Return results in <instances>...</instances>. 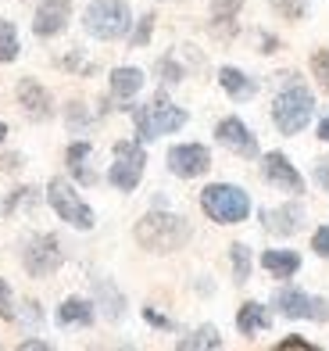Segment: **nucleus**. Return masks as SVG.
Wrapping results in <instances>:
<instances>
[{
	"instance_id": "obj_1",
	"label": "nucleus",
	"mask_w": 329,
	"mask_h": 351,
	"mask_svg": "<svg viewBox=\"0 0 329 351\" xmlns=\"http://www.w3.org/2000/svg\"><path fill=\"white\" fill-rule=\"evenodd\" d=\"M136 241H140V247H147L154 254H168V251H179L190 241V226H186L183 215L150 212L136 222Z\"/></svg>"
},
{
	"instance_id": "obj_7",
	"label": "nucleus",
	"mask_w": 329,
	"mask_h": 351,
	"mask_svg": "<svg viewBox=\"0 0 329 351\" xmlns=\"http://www.w3.org/2000/svg\"><path fill=\"white\" fill-rule=\"evenodd\" d=\"M144 165H147V154L140 147V140H122V143H115V162H111L107 180H111V186L129 194L144 180Z\"/></svg>"
},
{
	"instance_id": "obj_35",
	"label": "nucleus",
	"mask_w": 329,
	"mask_h": 351,
	"mask_svg": "<svg viewBox=\"0 0 329 351\" xmlns=\"http://www.w3.org/2000/svg\"><path fill=\"white\" fill-rule=\"evenodd\" d=\"M144 315H147V323H154V326H168V319H165V315H158L154 308H144Z\"/></svg>"
},
{
	"instance_id": "obj_2",
	"label": "nucleus",
	"mask_w": 329,
	"mask_h": 351,
	"mask_svg": "<svg viewBox=\"0 0 329 351\" xmlns=\"http://www.w3.org/2000/svg\"><path fill=\"white\" fill-rule=\"evenodd\" d=\"M311 115H315V97H311L301 83H290L287 90L276 93V101H272V122L279 125V133L297 136L311 122Z\"/></svg>"
},
{
	"instance_id": "obj_26",
	"label": "nucleus",
	"mask_w": 329,
	"mask_h": 351,
	"mask_svg": "<svg viewBox=\"0 0 329 351\" xmlns=\"http://www.w3.org/2000/svg\"><path fill=\"white\" fill-rule=\"evenodd\" d=\"M97 291H101V298H104V315L107 319H118L122 315V308H125V301H122V294L118 291H111V283H97Z\"/></svg>"
},
{
	"instance_id": "obj_30",
	"label": "nucleus",
	"mask_w": 329,
	"mask_h": 351,
	"mask_svg": "<svg viewBox=\"0 0 329 351\" xmlns=\"http://www.w3.org/2000/svg\"><path fill=\"white\" fill-rule=\"evenodd\" d=\"M311 247H315V254H322V258H329V226L315 230V237H311Z\"/></svg>"
},
{
	"instance_id": "obj_16",
	"label": "nucleus",
	"mask_w": 329,
	"mask_h": 351,
	"mask_svg": "<svg viewBox=\"0 0 329 351\" xmlns=\"http://www.w3.org/2000/svg\"><path fill=\"white\" fill-rule=\"evenodd\" d=\"M144 90V72L140 69H115L111 72V97L115 101H129Z\"/></svg>"
},
{
	"instance_id": "obj_24",
	"label": "nucleus",
	"mask_w": 329,
	"mask_h": 351,
	"mask_svg": "<svg viewBox=\"0 0 329 351\" xmlns=\"http://www.w3.org/2000/svg\"><path fill=\"white\" fill-rule=\"evenodd\" d=\"M240 8H244V0H215V4H211V22L218 29H226V25L237 22Z\"/></svg>"
},
{
	"instance_id": "obj_31",
	"label": "nucleus",
	"mask_w": 329,
	"mask_h": 351,
	"mask_svg": "<svg viewBox=\"0 0 329 351\" xmlns=\"http://www.w3.org/2000/svg\"><path fill=\"white\" fill-rule=\"evenodd\" d=\"M0 315H4V319H11V315H14V308H11V287H8V280H0Z\"/></svg>"
},
{
	"instance_id": "obj_18",
	"label": "nucleus",
	"mask_w": 329,
	"mask_h": 351,
	"mask_svg": "<svg viewBox=\"0 0 329 351\" xmlns=\"http://www.w3.org/2000/svg\"><path fill=\"white\" fill-rule=\"evenodd\" d=\"M261 265L269 269L272 276L290 280L297 269H301V258H297V251H265V254H261Z\"/></svg>"
},
{
	"instance_id": "obj_15",
	"label": "nucleus",
	"mask_w": 329,
	"mask_h": 351,
	"mask_svg": "<svg viewBox=\"0 0 329 351\" xmlns=\"http://www.w3.org/2000/svg\"><path fill=\"white\" fill-rule=\"evenodd\" d=\"M261 219H265V226H269L272 233L287 237V233H297V230H301V222H304V208H301V204H283V208H265V212H261Z\"/></svg>"
},
{
	"instance_id": "obj_27",
	"label": "nucleus",
	"mask_w": 329,
	"mask_h": 351,
	"mask_svg": "<svg viewBox=\"0 0 329 351\" xmlns=\"http://www.w3.org/2000/svg\"><path fill=\"white\" fill-rule=\"evenodd\" d=\"M272 8L283 14V19L297 22V19H304V14H308V0H272Z\"/></svg>"
},
{
	"instance_id": "obj_33",
	"label": "nucleus",
	"mask_w": 329,
	"mask_h": 351,
	"mask_svg": "<svg viewBox=\"0 0 329 351\" xmlns=\"http://www.w3.org/2000/svg\"><path fill=\"white\" fill-rule=\"evenodd\" d=\"M315 183L329 194V158H326V162H315Z\"/></svg>"
},
{
	"instance_id": "obj_32",
	"label": "nucleus",
	"mask_w": 329,
	"mask_h": 351,
	"mask_svg": "<svg viewBox=\"0 0 329 351\" xmlns=\"http://www.w3.org/2000/svg\"><path fill=\"white\" fill-rule=\"evenodd\" d=\"M161 75H165V83H179V79H183V69L176 65V61H161Z\"/></svg>"
},
{
	"instance_id": "obj_10",
	"label": "nucleus",
	"mask_w": 329,
	"mask_h": 351,
	"mask_svg": "<svg viewBox=\"0 0 329 351\" xmlns=\"http://www.w3.org/2000/svg\"><path fill=\"white\" fill-rule=\"evenodd\" d=\"M208 165H211V151L205 143H179V147L168 151V169L183 176V180H194V176L208 172Z\"/></svg>"
},
{
	"instance_id": "obj_29",
	"label": "nucleus",
	"mask_w": 329,
	"mask_h": 351,
	"mask_svg": "<svg viewBox=\"0 0 329 351\" xmlns=\"http://www.w3.org/2000/svg\"><path fill=\"white\" fill-rule=\"evenodd\" d=\"M150 29H154V14H144V22H140V29L133 33V47H144L150 40Z\"/></svg>"
},
{
	"instance_id": "obj_38",
	"label": "nucleus",
	"mask_w": 329,
	"mask_h": 351,
	"mask_svg": "<svg viewBox=\"0 0 329 351\" xmlns=\"http://www.w3.org/2000/svg\"><path fill=\"white\" fill-rule=\"evenodd\" d=\"M4 136H8V125H4V122H0V143H4Z\"/></svg>"
},
{
	"instance_id": "obj_4",
	"label": "nucleus",
	"mask_w": 329,
	"mask_h": 351,
	"mask_svg": "<svg viewBox=\"0 0 329 351\" xmlns=\"http://www.w3.org/2000/svg\"><path fill=\"white\" fill-rule=\"evenodd\" d=\"M200 208H205L208 219L222 222V226H233V222H244L250 215V197L240 186L211 183V186L200 190Z\"/></svg>"
},
{
	"instance_id": "obj_11",
	"label": "nucleus",
	"mask_w": 329,
	"mask_h": 351,
	"mask_svg": "<svg viewBox=\"0 0 329 351\" xmlns=\"http://www.w3.org/2000/svg\"><path fill=\"white\" fill-rule=\"evenodd\" d=\"M265 180H269L272 186H279V190H287V194H304L301 172H297V169L290 165V158L279 154V151L265 154Z\"/></svg>"
},
{
	"instance_id": "obj_22",
	"label": "nucleus",
	"mask_w": 329,
	"mask_h": 351,
	"mask_svg": "<svg viewBox=\"0 0 329 351\" xmlns=\"http://www.w3.org/2000/svg\"><path fill=\"white\" fill-rule=\"evenodd\" d=\"M176 348H179V351H197V348H222V337H218V330H215V326H200V330H194V333H190V337H183Z\"/></svg>"
},
{
	"instance_id": "obj_3",
	"label": "nucleus",
	"mask_w": 329,
	"mask_h": 351,
	"mask_svg": "<svg viewBox=\"0 0 329 351\" xmlns=\"http://www.w3.org/2000/svg\"><path fill=\"white\" fill-rule=\"evenodd\" d=\"M133 122H136V136L140 143H150L165 133H176L186 125V111L176 108L168 97H154L144 108H133Z\"/></svg>"
},
{
	"instance_id": "obj_13",
	"label": "nucleus",
	"mask_w": 329,
	"mask_h": 351,
	"mask_svg": "<svg viewBox=\"0 0 329 351\" xmlns=\"http://www.w3.org/2000/svg\"><path fill=\"white\" fill-rule=\"evenodd\" d=\"M68 14H72L68 0H43L36 8V19H33V33L36 36H57L68 25Z\"/></svg>"
},
{
	"instance_id": "obj_8",
	"label": "nucleus",
	"mask_w": 329,
	"mask_h": 351,
	"mask_svg": "<svg viewBox=\"0 0 329 351\" xmlns=\"http://www.w3.org/2000/svg\"><path fill=\"white\" fill-rule=\"evenodd\" d=\"M22 265L33 276H51L54 269L61 265V244H57V237H51V233L29 237V244L22 251Z\"/></svg>"
},
{
	"instance_id": "obj_36",
	"label": "nucleus",
	"mask_w": 329,
	"mask_h": 351,
	"mask_svg": "<svg viewBox=\"0 0 329 351\" xmlns=\"http://www.w3.org/2000/svg\"><path fill=\"white\" fill-rule=\"evenodd\" d=\"M22 351H47V344H43V341H25Z\"/></svg>"
},
{
	"instance_id": "obj_17",
	"label": "nucleus",
	"mask_w": 329,
	"mask_h": 351,
	"mask_svg": "<svg viewBox=\"0 0 329 351\" xmlns=\"http://www.w3.org/2000/svg\"><path fill=\"white\" fill-rule=\"evenodd\" d=\"M218 83H222V90L229 93V97H237V101H247V97L258 93V83L250 75H244L240 69H222L218 72Z\"/></svg>"
},
{
	"instance_id": "obj_37",
	"label": "nucleus",
	"mask_w": 329,
	"mask_h": 351,
	"mask_svg": "<svg viewBox=\"0 0 329 351\" xmlns=\"http://www.w3.org/2000/svg\"><path fill=\"white\" fill-rule=\"evenodd\" d=\"M319 140H326V143H329V115L319 122Z\"/></svg>"
},
{
	"instance_id": "obj_23",
	"label": "nucleus",
	"mask_w": 329,
	"mask_h": 351,
	"mask_svg": "<svg viewBox=\"0 0 329 351\" xmlns=\"http://www.w3.org/2000/svg\"><path fill=\"white\" fill-rule=\"evenodd\" d=\"M18 33H14V25L0 19V65H8V61L18 58Z\"/></svg>"
},
{
	"instance_id": "obj_14",
	"label": "nucleus",
	"mask_w": 329,
	"mask_h": 351,
	"mask_svg": "<svg viewBox=\"0 0 329 351\" xmlns=\"http://www.w3.org/2000/svg\"><path fill=\"white\" fill-rule=\"evenodd\" d=\"M18 104L25 108V115L36 119V122H43V119L54 115L51 93H47V90L36 83V79H22V83H18Z\"/></svg>"
},
{
	"instance_id": "obj_5",
	"label": "nucleus",
	"mask_w": 329,
	"mask_h": 351,
	"mask_svg": "<svg viewBox=\"0 0 329 351\" xmlns=\"http://www.w3.org/2000/svg\"><path fill=\"white\" fill-rule=\"evenodd\" d=\"M83 25L97 40H122L133 25V14L125 0H93L83 14Z\"/></svg>"
},
{
	"instance_id": "obj_6",
	"label": "nucleus",
	"mask_w": 329,
	"mask_h": 351,
	"mask_svg": "<svg viewBox=\"0 0 329 351\" xmlns=\"http://www.w3.org/2000/svg\"><path fill=\"white\" fill-rule=\"evenodd\" d=\"M47 201H51V208L68 222L75 230H93V212L90 204L75 194V186L68 180H51L47 183Z\"/></svg>"
},
{
	"instance_id": "obj_25",
	"label": "nucleus",
	"mask_w": 329,
	"mask_h": 351,
	"mask_svg": "<svg viewBox=\"0 0 329 351\" xmlns=\"http://www.w3.org/2000/svg\"><path fill=\"white\" fill-rule=\"evenodd\" d=\"M229 258H233V276H237V283H247V276H250V251L244 244H233Z\"/></svg>"
},
{
	"instance_id": "obj_12",
	"label": "nucleus",
	"mask_w": 329,
	"mask_h": 351,
	"mask_svg": "<svg viewBox=\"0 0 329 351\" xmlns=\"http://www.w3.org/2000/svg\"><path fill=\"white\" fill-rule=\"evenodd\" d=\"M215 136L222 140L229 151H237V154H244V158H258V140H254V133H250L237 115H229V119L218 122Z\"/></svg>"
},
{
	"instance_id": "obj_9",
	"label": "nucleus",
	"mask_w": 329,
	"mask_h": 351,
	"mask_svg": "<svg viewBox=\"0 0 329 351\" xmlns=\"http://www.w3.org/2000/svg\"><path fill=\"white\" fill-rule=\"evenodd\" d=\"M276 308L283 315H290V319H315V323L329 319V305H326V301L297 291V287H283V291L276 294Z\"/></svg>"
},
{
	"instance_id": "obj_19",
	"label": "nucleus",
	"mask_w": 329,
	"mask_h": 351,
	"mask_svg": "<svg viewBox=\"0 0 329 351\" xmlns=\"http://www.w3.org/2000/svg\"><path fill=\"white\" fill-rule=\"evenodd\" d=\"M57 323L61 326H90L93 323V305L83 298H68L65 305L57 308Z\"/></svg>"
},
{
	"instance_id": "obj_21",
	"label": "nucleus",
	"mask_w": 329,
	"mask_h": 351,
	"mask_svg": "<svg viewBox=\"0 0 329 351\" xmlns=\"http://www.w3.org/2000/svg\"><path fill=\"white\" fill-rule=\"evenodd\" d=\"M90 154H93V147H90L86 140H79V143H72V147H68V169H72V176H75L79 183H93V172H90V165H86Z\"/></svg>"
},
{
	"instance_id": "obj_20",
	"label": "nucleus",
	"mask_w": 329,
	"mask_h": 351,
	"mask_svg": "<svg viewBox=\"0 0 329 351\" xmlns=\"http://www.w3.org/2000/svg\"><path fill=\"white\" fill-rule=\"evenodd\" d=\"M237 326H240V333H258V330H269L272 326V315L265 312L258 301H247V305L240 308V315H237Z\"/></svg>"
},
{
	"instance_id": "obj_28",
	"label": "nucleus",
	"mask_w": 329,
	"mask_h": 351,
	"mask_svg": "<svg viewBox=\"0 0 329 351\" xmlns=\"http://www.w3.org/2000/svg\"><path fill=\"white\" fill-rule=\"evenodd\" d=\"M311 72H315L322 90L329 93V51H315V54H311Z\"/></svg>"
},
{
	"instance_id": "obj_34",
	"label": "nucleus",
	"mask_w": 329,
	"mask_h": 351,
	"mask_svg": "<svg viewBox=\"0 0 329 351\" xmlns=\"http://www.w3.org/2000/svg\"><path fill=\"white\" fill-rule=\"evenodd\" d=\"M287 348H304V351H315V344H308V341H301V337H287L283 344H279V351H287Z\"/></svg>"
}]
</instances>
